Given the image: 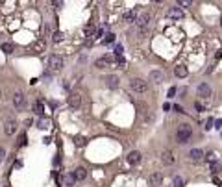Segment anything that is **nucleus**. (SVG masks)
<instances>
[{
    "label": "nucleus",
    "instance_id": "obj_8",
    "mask_svg": "<svg viewBox=\"0 0 222 187\" xmlns=\"http://www.w3.org/2000/svg\"><path fill=\"white\" fill-rule=\"evenodd\" d=\"M24 104H26V96H24L22 93H15V95H13V106H15L17 109H22Z\"/></svg>",
    "mask_w": 222,
    "mask_h": 187
},
{
    "label": "nucleus",
    "instance_id": "obj_31",
    "mask_svg": "<svg viewBox=\"0 0 222 187\" xmlns=\"http://www.w3.org/2000/svg\"><path fill=\"white\" fill-rule=\"evenodd\" d=\"M178 6H182V8H187V6H191V2H189V0H180V2H178Z\"/></svg>",
    "mask_w": 222,
    "mask_h": 187
},
{
    "label": "nucleus",
    "instance_id": "obj_36",
    "mask_svg": "<svg viewBox=\"0 0 222 187\" xmlns=\"http://www.w3.org/2000/svg\"><path fill=\"white\" fill-rule=\"evenodd\" d=\"M174 111H178V113H183V107H182V106H178V104H176V106H174Z\"/></svg>",
    "mask_w": 222,
    "mask_h": 187
},
{
    "label": "nucleus",
    "instance_id": "obj_18",
    "mask_svg": "<svg viewBox=\"0 0 222 187\" xmlns=\"http://www.w3.org/2000/svg\"><path fill=\"white\" fill-rule=\"evenodd\" d=\"M174 74H176L178 78H185V76L189 74V70H187V67H183V65H178V67L174 69Z\"/></svg>",
    "mask_w": 222,
    "mask_h": 187
},
{
    "label": "nucleus",
    "instance_id": "obj_23",
    "mask_svg": "<svg viewBox=\"0 0 222 187\" xmlns=\"http://www.w3.org/2000/svg\"><path fill=\"white\" fill-rule=\"evenodd\" d=\"M209 169H211V172H213V174H217V172H220V170H222V163H220V161H213Z\"/></svg>",
    "mask_w": 222,
    "mask_h": 187
},
{
    "label": "nucleus",
    "instance_id": "obj_5",
    "mask_svg": "<svg viewBox=\"0 0 222 187\" xmlns=\"http://www.w3.org/2000/svg\"><path fill=\"white\" fill-rule=\"evenodd\" d=\"M161 184H163V174L161 172H152V174L148 176V185L157 187V185H161Z\"/></svg>",
    "mask_w": 222,
    "mask_h": 187
},
{
    "label": "nucleus",
    "instance_id": "obj_26",
    "mask_svg": "<svg viewBox=\"0 0 222 187\" xmlns=\"http://www.w3.org/2000/svg\"><path fill=\"white\" fill-rule=\"evenodd\" d=\"M52 41H54V43H59V41H63V32H56V34L52 35Z\"/></svg>",
    "mask_w": 222,
    "mask_h": 187
},
{
    "label": "nucleus",
    "instance_id": "obj_10",
    "mask_svg": "<svg viewBox=\"0 0 222 187\" xmlns=\"http://www.w3.org/2000/svg\"><path fill=\"white\" fill-rule=\"evenodd\" d=\"M139 161H141V152L132 150V152L128 154V163H130V165H137Z\"/></svg>",
    "mask_w": 222,
    "mask_h": 187
},
{
    "label": "nucleus",
    "instance_id": "obj_38",
    "mask_svg": "<svg viewBox=\"0 0 222 187\" xmlns=\"http://www.w3.org/2000/svg\"><path fill=\"white\" fill-rule=\"evenodd\" d=\"M215 128H222V121H215Z\"/></svg>",
    "mask_w": 222,
    "mask_h": 187
},
{
    "label": "nucleus",
    "instance_id": "obj_14",
    "mask_svg": "<svg viewBox=\"0 0 222 187\" xmlns=\"http://www.w3.org/2000/svg\"><path fill=\"white\" fill-rule=\"evenodd\" d=\"M202 158H204V152L200 148H193V150L189 152V159H191V161H200Z\"/></svg>",
    "mask_w": 222,
    "mask_h": 187
},
{
    "label": "nucleus",
    "instance_id": "obj_13",
    "mask_svg": "<svg viewBox=\"0 0 222 187\" xmlns=\"http://www.w3.org/2000/svg\"><path fill=\"white\" fill-rule=\"evenodd\" d=\"M167 15H168L170 19H176V21H178V19H182V17H183V11L176 6V8H170V9L167 11Z\"/></svg>",
    "mask_w": 222,
    "mask_h": 187
},
{
    "label": "nucleus",
    "instance_id": "obj_7",
    "mask_svg": "<svg viewBox=\"0 0 222 187\" xmlns=\"http://www.w3.org/2000/svg\"><path fill=\"white\" fill-rule=\"evenodd\" d=\"M69 106H70L72 109H78L81 106V96L78 93H70V96H69Z\"/></svg>",
    "mask_w": 222,
    "mask_h": 187
},
{
    "label": "nucleus",
    "instance_id": "obj_4",
    "mask_svg": "<svg viewBox=\"0 0 222 187\" xmlns=\"http://www.w3.org/2000/svg\"><path fill=\"white\" fill-rule=\"evenodd\" d=\"M48 65H50V69H52V70H61V67H63V58L54 54V56H50Z\"/></svg>",
    "mask_w": 222,
    "mask_h": 187
},
{
    "label": "nucleus",
    "instance_id": "obj_37",
    "mask_svg": "<svg viewBox=\"0 0 222 187\" xmlns=\"http://www.w3.org/2000/svg\"><path fill=\"white\" fill-rule=\"evenodd\" d=\"M194 107H196V109H198V111H204V106L200 104V102H196V104H194Z\"/></svg>",
    "mask_w": 222,
    "mask_h": 187
},
{
    "label": "nucleus",
    "instance_id": "obj_39",
    "mask_svg": "<svg viewBox=\"0 0 222 187\" xmlns=\"http://www.w3.org/2000/svg\"><path fill=\"white\" fill-rule=\"evenodd\" d=\"M219 58H222V50H219V52H217V60H219Z\"/></svg>",
    "mask_w": 222,
    "mask_h": 187
},
{
    "label": "nucleus",
    "instance_id": "obj_29",
    "mask_svg": "<svg viewBox=\"0 0 222 187\" xmlns=\"http://www.w3.org/2000/svg\"><path fill=\"white\" fill-rule=\"evenodd\" d=\"M115 54H117V58H121V56H122V46H121V44L115 46Z\"/></svg>",
    "mask_w": 222,
    "mask_h": 187
},
{
    "label": "nucleus",
    "instance_id": "obj_24",
    "mask_svg": "<svg viewBox=\"0 0 222 187\" xmlns=\"http://www.w3.org/2000/svg\"><path fill=\"white\" fill-rule=\"evenodd\" d=\"M34 50H35V52H43V50H44V41L34 43Z\"/></svg>",
    "mask_w": 222,
    "mask_h": 187
},
{
    "label": "nucleus",
    "instance_id": "obj_42",
    "mask_svg": "<svg viewBox=\"0 0 222 187\" xmlns=\"http://www.w3.org/2000/svg\"><path fill=\"white\" fill-rule=\"evenodd\" d=\"M220 133H222V132H220Z\"/></svg>",
    "mask_w": 222,
    "mask_h": 187
},
{
    "label": "nucleus",
    "instance_id": "obj_32",
    "mask_svg": "<svg viewBox=\"0 0 222 187\" xmlns=\"http://www.w3.org/2000/svg\"><path fill=\"white\" fill-rule=\"evenodd\" d=\"M115 41V35H113V34H107V35H106V43H113Z\"/></svg>",
    "mask_w": 222,
    "mask_h": 187
},
{
    "label": "nucleus",
    "instance_id": "obj_12",
    "mask_svg": "<svg viewBox=\"0 0 222 187\" xmlns=\"http://www.w3.org/2000/svg\"><path fill=\"white\" fill-rule=\"evenodd\" d=\"M209 95H211V87H209L207 83H200V85H198V96L207 98Z\"/></svg>",
    "mask_w": 222,
    "mask_h": 187
},
{
    "label": "nucleus",
    "instance_id": "obj_11",
    "mask_svg": "<svg viewBox=\"0 0 222 187\" xmlns=\"http://www.w3.org/2000/svg\"><path fill=\"white\" fill-rule=\"evenodd\" d=\"M4 132L8 133V135H11V133H15L17 132V121H13V119H9L6 126H4Z\"/></svg>",
    "mask_w": 222,
    "mask_h": 187
},
{
    "label": "nucleus",
    "instance_id": "obj_2",
    "mask_svg": "<svg viewBox=\"0 0 222 187\" xmlns=\"http://www.w3.org/2000/svg\"><path fill=\"white\" fill-rule=\"evenodd\" d=\"M130 89H132L133 93L142 95V93L148 91V82H144V80H141V78H133V80L130 82Z\"/></svg>",
    "mask_w": 222,
    "mask_h": 187
},
{
    "label": "nucleus",
    "instance_id": "obj_22",
    "mask_svg": "<svg viewBox=\"0 0 222 187\" xmlns=\"http://www.w3.org/2000/svg\"><path fill=\"white\" fill-rule=\"evenodd\" d=\"M0 48H2V50H4L6 54H11V52L15 50V46H13L11 43H2V44H0Z\"/></svg>",
    "mask_w": 222,
    "mask_h": 187
},
{
    "label": "nucleus",
    "instance_id": "obj_21",
    "mask_svg": "<svg viewBox=\"0 0 222 187\" xmlns=\"http://www.w3.org/2000/svg\"><path fill=\"white\" fill-rule=\"evenodd\" d=\"M74 176H76V180H85V176H87V170H85L83 167H78V169L74 170Z\"/></svg>",
    "mask_w": 222,
    "mask_h": 187
},
{
    "label": "nucleus",
    "instance_id": "obj_41",
    "mask_svg": "<svg viewBox=\"0 0 222 187\" xmlns=\"http://www.w3.org/2000/svg\"><path fill=\"white\" fill-rule=\"evenodd\" d=\"M0 95H2V91H0Z\"/></svg>",
    "mask_w": 222,
    "mask_h": 187
},
{
    "label": "nucleus",
    "instance_id": "obj_16",
    "mask_svg": "<svg viewBox=\"0 0 222 187\" xmlns=\"http://www.w3.org/2000/svg\"><path fill=\"white\" fill-rule=\"evenodd\" d=\"M150 80L154 83H161L163 82V72L161 70H152V72H150Z\"/></svg>",
    "mask_w": 222,
    "mask_h": 187
},
{
    "label": "nucleus",
    "instance_id": "obj_25",
    "mask_svg": "<svg viewBox=\"0 0 222 187\" xmlns=\"http://www.w3.org/2000/svg\"><path fill=\"white\" fill-rule=\"evenodd\" d=\"M74 143H76V146H85L87 139H85V137H81V135H78V137L74 139Z\"/></svg>",
    "mask_w": 222,
    "mask_h": 187
},
{
    "label": "nucleus",
    "instance_id": "obj_3",
    "mask_svg": "<svg viewBox=\"0 0 222 187\" xmlns=\"http://www.w3.org/2000/svg\"><path fill=\"white\" fill-rule=\"evenodd\" d=\"M150 19H152V15H150V13H148V11H142L141 15H139V17H137V28H139V34H144V32H146V28H148V22H150Z\"/></svg>",
    "mask_w": 222,
    "mask_h": 187
},
{
    "label": "nucleus",
    "instance_id": "obj_30",
    "mask_svg": "<svg viewBox=\"0 0 222 187\" xmlns=\"http://www.w3.org/2000/svg\"><path fill=\"white\" fill-rule=\"evenodd\" d=\"M39 128H43V130H44V128H48V121L41 119V121H39Z\"/></svg>",
    "mask_w": 222,
    "mask_h": 187
},
{
    "label": "nucleus",
    "instance_id": "obj_1",
    "mask_svg": "<svg viewBox=\"0 0 222 187\" xmlns=\"http://www.w3.org/2000/svg\"><path fill=\"white\" fill-rule=\"evenodd\" d=\"M191 137H193V130H191V126L189 124H182L180 128H178V132H176V141H178L180 145L189 143Z\"/></svg>",
    "mask_w": 222,
    "mask_h": 187
},
{
    "label": "nucleus",
    "instance_id": "obj_9",
    "mask_svg": "<svg viewBox=\"0 0 222 187\" xmlns=\"http://www.w3.org/2000/svg\"><path fill=\"white\" fill-rule=\"evenodd\" d=\"M113 63V58L111 56H104V58H100V60H96V69H107L109 65Z\"/></svg>",
    "mask_w": 222,
    "mask_h": 187
},
{
    "label": "nucleus",
    "instance_id": "obj_35",
    "mask_svg": "<svg viewBox=\"0 0 222 187\" xmlns=\"http://www.w3.org/2000/svg\"><path fill=\"white\" fill-rule=\"evenodd\" d=\"M19 145H26V135H20V139H19Z\"/></svg>",
    "mask_w": 222,
    "mask_h": 187
},
{
    "label": "nucleus",
    "instance_id": "obj_40",
    "mask_svg": "<svg viewBox=\"0 0 222 187\" xmlns=\"http://www.w3.org/2000/svg\"><path fill=\"white\" fill-rule=\"evenodd\" d=\"M220 26H222V17H220Z\"/></svg>",
    "mask_w": 222,
    "mask_h": 187
},
{
    "label": "nucleus",
    "instance_id": "obj_28",
    "mask_svg": "<svg viewBox=\"0 0 222 187\" xmlns=\"http://www.w3.org/2000/svg\"><path fill=\"white\" fill-rule=\"evenodd\" d=\"M213 124H215V121H213V119H207V122H205V130H211Z\"/></svg>",
    "mask_w": 222,
    "mask_h": 187
},
{
    "label": "nucleus",
    "instance_id": "obj_20",
    "mask_svg": "<svg viewBox=\"0 0 222 187\" xmlns=\"http://www.w3.org/2000/svg\"><path fill=\"white\" fill-rule=\"evenodd\" d=\"M34 113H35V115H43V113H44V106H43V102H41V100H35V102H34Z\"/></svg>",
    "mask_w": 222,
    "mask_h": 187
},
{
    "label": "nucleus",
    "instance_id": "obj_19",
    "mask_svg": "<svg viewBox=\"0 0 222 187\" xmlns=\"http://www.w3.org/2000/svg\"><path fill=\"white\" fill-rule=\"evenodd\" d=\"M124 21L126 22H132V21H137V9H130L124 13Z\"/></svg>",
    "mask_w": 222,
    "mask_h": 187
},
{
    "label": "nucleus",
    "instance_id": "obj_6",
    "mask_svg": "<svg viewBox=\"0 0 222 187\" xmlns=\"http://www.w3.org/2000/svg\"><path fill=\"white\" fill-rule=\"evenodd\" d=\"M104 82H106V85H107L109 89H117V87H119V83H121V80H119V76L109 74V76H106V78H104Z\"/></svg>",
    "mask_w": 222,
    "mask_h": 187
},
{
    "label": "nucleus",
    "instance_id": "obj_33",
    "mask_svg": "<svg viewBox=\"0 0 222 187\" xmlns=\"http://www.w3.org/2000/svg\"><path fill=\"white\" fill-rule=\"evenodd\" d=\"M174 95H176V87H170V89H168V98H172Z\"/></svg>",
    "mask_w": 222,
    "mask_h": 187
},
{
    "label": "nucleus",
    "instance_id": "obj_27",
    "mask_svg": "<svg viewBox=\"0 0 222 187\" xmlns=\"http://www.w3.org/2000/svg\"><path fill=\"white\" fill-rule=\"evenodd\" d=\"M174 187H183V178L182 176H176V178H174Z\"/></svg>",
    "mask_w": 222,
    "mask_h": 187
},
{
    "label": "nucleus",
    "instance_id": "obj_34",
    "mask_svg": "<svg viewBox=\"0 0 222 187\" xmlns=\"http://www.w3.org/2000/svg\"><path fill=\"white\" fill-rule=\"evenodd\" d=\"M4 158H6V150L0 146V161H4Z\"/></svg>",
    "mask_w": 222,
    "mask_h": 187
},
{
    "label": "nucleus",
    "instance_id": "obj_15",
    "mask_svg": "<svg viewBox=\"0 0 222 187\" xmlns=\"http://www.w3.org/2000/svg\"><path fill=\"white\" fill-rule=\"evenodd\" d=\"M161 161L165 163V165H172V163H174V156H172V152H170V150H163Z\"/></svg>",
    "mask_w": 222,
    "mask_h": 187
},
{
    "label": "nucleus",
    "instance_id": "obj_17",
    "mask_svg": "<svg viewBox=\"0 0 222 187\" xmlns=\"http://www.w3.org/2000/svg\"><path fill=\"white\" fill-rule=\"evenodd\" d=\"M63 182H65V185H67V187H74V184H76V176H74V172H70V174H65Z\"/></svg>",
    "mask_w": 222,
    "mask_h": 187
}]
</instances>
